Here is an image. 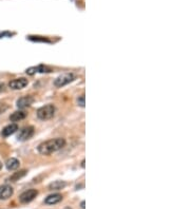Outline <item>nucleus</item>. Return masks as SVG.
I'll list each match as a JSON object with an SVG mask.
<instances>
[{"instance_id":"nucleus-11","label":"nucleus","mask_w":190,"mask_h":209,"mask_svg":"<svg viewBox=\"0 0 190 209\" xmlns=\"http://www.w3.org/2000/svg\"><path fill=\"white\" fill-rule=\"evenodd\" d=\"M61 200H63V195L59 193H54V194H51V195H49L48 198L46 199V201H44V203L48 204V205H54V204H57L59 203Z\"/></svg>"},{"instance_id":"nucleus-3","label":"nucleus","mask_w":190,"mask_h":209,"mask_svg":"<svg viewBox=\"0 0 190 209\" xmlns=\"http://www.w3.org/2000/svg\"><path fill=\"white\" fill-rule=\"evenodd\" d=\"M74 78H75V76L72 73H65V74L58 76L56 78L55 82H54V85L57 88H61L63 86H67L68 83H70L71 82H73Z\"/></svg>"},{"instance_id":"nucleus-9","label":"nucleus","mask_w":190,"mask_h":209,"mask_svg":"<svg viewBox=\"0 0 190 209\" xmlns=\"http://www.w3.org/2000/svg\"><path fill=\"white\" fill-rule=\"evenodd\" d=\"M34 102V98L32 96H22L17 100V107L19 109H24L26 107H30Z\"/></svg>"},{"instance_id":"nucleus-15","label":"nucleus","mask_w":190,"mask_h":209,"mask_svg":"<svg viewBox=\"0 0 190 209\" xmlns=\"http://www.w3.org/2000/svg\"><path fill=\"white\" fill-rule=\"evenodd\" d=\"M26 174V170H21V171H19V172H15V173L9 179L11 182H16V181H18L19 179L23 178Z\"/></svg>"},{"instance_id":"nucleus-19","label":"nucleus","mask_w":190,"mask_h":209,"mask_svg":"<svg viewBox=\"0 0 190 209\" xmlns=\"http://www.w3.org/2000/svg\"><path fill=\"white\" fill-rule=\"evenodd\" d=\"M12 34L11 33H9V32H4V33H2V34H0V38L1 37H4V36H11Z\"/></svg>"},{"instance_id":"nucleus-6","label":"nucleus","mask_w":190,"mask_h":209,"mask_svg":"<svg viewBox=\"0 0 190 209\" xmlns=\"http://www.w3.org/2000/svg\"><path fill=\"white\" fill-rule=\"evenodd\" d=\"M33 134H34V128L32 126H29L20 130L19 134L17 135V139H18V141H26V139H31V137L33 136Z\"/></svg>"},{"instance_id":"nucleus-22","label":"nucleus","mask_w":190,"mask_h":209,"mask_svg":"<svg viewBox=\"0 0 190 209\" xmlns=\"http://www.w3.org/2000/svg\"><path fill=\"white\" fill-rule=\"evenodd\" d=\"M1 167H2V164H1V162H0V169H1Z\"/></svg>"},{"instance_id":"nucleus-17","label":"nucleus","mask_w":190,"mask_h":209,"mask_svg":"<svg viewBox=\"0 0 190 209\" xmlns=\"http://www.w3.org/2000/svg\"><path fill=\"white\" fill-rule=\"evenodd\" d=\"M77 104L80 106V107H85V94H83V95H80L79 97L77 98Z\"/></svg>"},{"instance_id":"nucleus-20","label":"nucleus","mask_w":190,"mask_h":209,"mask_svg":"<svg viewBox=\"0 0 190 209\" xmlns=\"http://www.w3.org/2000/svg\"><path fill=\"white\" fill-rule=\"evenodd\" d=\"M80 206H81V208H83V209H85V201H83V202H81Z\"/></svg>"},{"instance_id":"nucleus-12","label":"nucleus","mask_w":190,"mask_h":209,"mask_svg":"<svg viewBox=\"0 0 190 209\" xmlns=\"http://www.w3.org/2000/svg\"><path fill=\"white\" fill-rule=\"evenodd\" d=\"M19 165H20L19 161L17 159H14V157L9 159L6 161V166L7 170H10V171H14V170H16V169H18Z\"/></svg>"},{"instance_id":"nucleus-5","label":"nucleus","mask_w":190,"mask_h":209,"mask_svg":"<svg viewBox=\"0 0 190 209\" xmlns=\"http://www.w3.org/2000/svg\"><path fill=\"white\" fill-rule=\"evenodd\" d=\"M29 85V80L26 78H16V79H13L9 82V87L13 90H20L26 88V86Z\"/></svg>"},{"instance_id":"nucleus-2","label":"nucleus","mask_w":190,"mask_h":209,"mask_svg":"<svg viewBox=\"0 0 190 209\" xmlns=\"http://www.w3.org/2000/svg\"><path fill=\"white\" fill-rule=\"evenodd\" d=\"M55 114V107L53 105H46L37 110V117L39 119H50Z\"/></svg>"},{"instance_id":"nucleus-14","label":"nucleus","mask_w":190,"mask_h":209,"mask_svg":"<svg viewBox=\"0 0 190 209\" xmlns=\"http://www.w3.org/2000/svg\"><path fill=\"white\" fill-rule=\"evenodd\" d=\"M66 185H67L66 182L63 181H55L50 184L49 188H50V190H60V189L65 188Z\"/></svg>"},{"instance_id":"nucleus-7","label":"nucleus","mask_w":190,"mask_h":209,"mask_svg":"<svg viewBox=\"0 0 190 209\" xmlns=\"http://www.w3.org/2000/svg\"><path fill=\"white\" fill-rule=\"evenodd\" d=\"M14 193V190L10 185L0 186V200H7Z\"/></svg>"},{"instance_id":"nucleus-4","label":"nucleus","mask_w":190,"mask_h":209,"mask_svg":"<svg viewBox=\"0 0 190 209\" xmlns=\"http://www.w3.org/2000/svg\"><path fill=\"white\" fill-rule=\"evenodd\" d=\"M37 195H38V191H37L36 189H29V190L24 191V192H22L20 194L19 201H20V203L22 204H26L33 201Z\"/></svg>"},{"instance_id":"nucleus-10","label":"nucleus","mask_w":190,"mask_h":209,"mask_svg":"<svg viewBox=\"0 0 190 209\" xmlns=\"http://www.w3.org/2000/svg\"><path fill=\"white\" fill-rule=\"evenodd\" d=\"M17 130H18V126H17L16 124H11V125L4 127L3 129H2L1 135H2V136H4V137H7V136H10L11 134L15 133Z\"/></svg>"},{"instance_id":"nucleus-18","label":"nucleus","mask_w":190,"mask_h":209,"mask_svg":"<svg viewBox=\"0 0 190 209\" xmlns=\"http://www.w3.org/2000/svg\"><path fill=\"white\" fill-rule=\"evenodd\" d=\"M7 108H9V106H7L6 102H0V114L6 112L7 110Z\"/></svg>"},{"instance_id":"nucleus-21","label":"nucleus","mask_w":190,"mask_h":209,"mask_svg":"<svg viewBox=\"0 0 190 209\" xmlns=\"http://www.w3.org/2000/svg\"><path fill=\"white\" fill-rule=\"evenodd\" d=\"M3 88H4V86H3V85H0V91L3 90Z\"/></svg>"},{"instance_id":"nucleus-13","label":"nucleus","mask_w":190,"mask_h":209,"mask_svg":"<svg viewBox=\"0 0 190 209\" xmlns=\"http://www.w3.org/2000/svg\"><path fill=\"white\" fill-rule=\"evenodd\" d=\"M26 115L23 111H16L10 115V120H12V122H19V120L26 119Z\"/></svg>"},{"instance_id":"nucleus-1","label":"nucleus","mask_w":190,"mask_h":209,"mask_svg":"<svg viewBox=\"0 0 190 209\" xmlns=\"http://www.w3.org/2000/svg\"><path fill=\"white\" fill-rule=\"evenodd\" d=\"M66 146V139H49L46 142L41 143L38 146V152L42 155H49L52 154L54 152L58 151L61 148Z\"/></svg>"},{"instance_id":"nucleus-8","label":"nucleus","mask_w":190,"mask_h":209,"mask_svg":"<svg viewBox=\"0 0 190 209\" xmlns=\"http://www.w3.org/2000/svg\"><path fill=\"white\" fill-rule=\"evenodd\" d=\"M26 74L29 75H34L36 74V73H49L51 72V69L46 67V66L43 65H39L37 66V67H31L29 69H26Z\"/></svg>"},{"instance_id":"nucleus-16","label":"nucleus","mask_w":190,"mask_h":209,"mask_svg":"<svg viewBox=\"0 0 190 209\" xmlns=\"http://www.w3.org/2000/svg\"><path fill=\"white\" fill-rule=\"evenodd\" d=\"M30 40H33V41H46V42H50L48 38L46 37H41V36H29Z\"/></svg>"}]
</instances>
